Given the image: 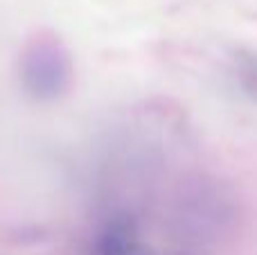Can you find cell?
<instances>
[{"label": "cell", "mask_w": 257, "mask_h": 255, "mask_svg": "<svg viewBox=\"0 0 257 255\" xmlns=\"http://www.w3.org/2000/svg\"><path fill=\"white\" fill-rule=\"evenodd\" d=\"M88 255H187L174 248H160L145 242L138 226L128 219H113L93 239Z\"/></svg>", "instance_id": "7a4b0ae2"}, {"label": "cell", "mask_w": 257, "mask_h": 255, "mask_svg": "<svg viewBox=\"0 0 257 255\" xmlns=\"http://www.w3.org/2000/svg\"><path fill=\"white\" fill-rule=\"evenodd\" d=\"M232 79L246 99L257 104V52L237 50L232 54Z\"/></svg>", "instance_id": "3957f363"}, {"label": "cell", "mask_w": 257, "mask_h": 255, "mask_svg": "<svg viewBox=\"0 0 257 255\" xmlns=\"http://www.w3.org/2000/svg\"><path fill=\"white\" fill-rule=\"evenodd\" d=\"M72 59L57 36H36L25 45L18 61V79L27 97L54 102L72 84Z\"/></svg>", "instance_id": "6da1fadb"}]
</instances>
